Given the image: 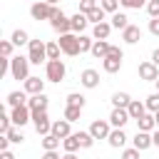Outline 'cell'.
Segmentation results:
<instances>
[{
	"instance_id": "obj_7",
	"label": "cell",
	"mask_w": 159,
	"mask_h": 159,
	"mask_svg": "<svg viewBox=\"0 0 159 159\" xmlns=\"http://www.w3.org/2000/svg\"><path fill=\"white\" fill-rule=\"evenodd\" d=\"M50 25H52V30L55 32H60V35H65V32H72V20L57 7L55 10V15H52V20H50Z\"/></svg>"
},
{
	"instance_id": "obj_42",
	"label": "cell",
	"mask_w": 159,
	"mask_h": 159,
	"mask_svg": "<svg viewBox=\"0 0 159 159\" xmlns=\"http://www.w3.org/2000/svg\"><path fill=\"white\" fill-rule=\"evenodd\" d=\"M99 5H102V10H107V12H117L119 0H99Z\"/></svg>"
},
{
	"instance_id": "obj_38",
	"label": "cell",
	"mask_w": 159,
	"mask_h": 159,
	"mask_svg": "<svg viewBox=\"0 0 159 159\" xmlns=\"http://www.w3.org/2000/svg\"><path fill=\"white\" fill-rule=\"evenodd\" d=\"M10 129H12V117L2 112V114H0V134H7Z\"/></svg>"
},
{
	"instance_id": "obj_24",
	"label": "cell",
	"mask_w": 159,
	"mask_h": 159,
	"mask_svg": "<svg viewBox=\"0 0 159 159\" xmlns=\"http://www.w3.org/2000/svg\"><path fill=\"white\" fill-rule=\"evenodd\" d=\"M7 104H10V107L27 104V92H25V89H20V92H17V89H15V92H10V94H7Z\"/></svg>"
},
{
	"instance_id": "obj_2",
	"label": "cell",
	"mask_w": 159,
	"mask_h": 159,
	"mask_svg": "<svg viewBox=\"0 0 159 159\" xmlns=\"http://www.w3.org/2000/svg\"><path fill=\"white\" fill-rule=\"evenodd\" d=\"M60 47H62V55H67V57H77L80 55V35L77 32H65V35H60Z\"/></svg>"
},
{
	"instance_id": "obj_26",
	"label": "cell",
	"mask_w": 159,
	"mask_h": 159,
	"mask_svg": "<svg viewBox=\"0 0 159 159\" xmlns=\"http://www.w3.org/2000/svg\"><path fill=\"white\" fill-rule=\"evenodd\" d=\"M60 142H62V139H60L57 134H52V132H50V134H45V137H42V142H40V144H42V149H45V152H52V149H57V147H60Z\"/></svg>"
},
{
	"instance_id": "obj_40",
	"label": "cell",
	"mask_w": 159,
	"mask_h": 159,
	"mask_svg": "<svg viewBox=\"0 0 159 159\" xmlns=\"http://www.w3.org/2000/svg\"><path fill=\"white\" fill-rule=\"evenodd\" d=\"M7 139H10L12 144H22V142H25V137H22V132H20L17 127H12V129L7 132Z\"/></svg>"
},
{
	"instance_id": "obj_43",
	"label": "cell",
	"mask_w": 159,
	"mask_h": 159,
	"mask_svg": "<svg viewBox=\"0 0 159 159\" xmlns=\"http://www.w3.org/2000/svg\"><path fill=\"white\" fill-rule=\"evenodd\" d=\"M119 5L127 7V10H139L144 5V0H119Z\"/></svg>"
},
{
	"instance_id": "obj_47",
	"label": "cell",
	"mask_w": 159,
	"mask_h": 159,
	"mask_svg": "<svg viewBox=\"0 0 159 159\" xmlns=\"http://www.w3.org/2000/svg\"><path fill=\"white\" fill-rule=\"evenodd\" d=\"M10 144H12V142L7 139V134H2V137H0V152H5V149H7Z\"/></svg>"
},
{
	"instance_id": "obj_55",
	"label": "cell",
	"mask_w": 159,
	"mask_h": 159,
	"mask_svg": "<svg viewBox=\"0 0 159 159\" xmlns=\"http://www.w3.org/2000/svg\"><path fill=\"white\" fill-rule=\"evenodd\" d=\"M154 84H157V92H159V80H157V82H154Z\"/></svg>"
},
{
	"instance_id": "obj_17",
	"label": "cell",
	"mask_w": 159,
	"mask_h": 159,
	"mask_svg": "<svg viewBox=\"0 0 159 159\" xmlns=\"http://www.w3.org/2000/svg\"><path fill=\"white\" fill-rule=\"evenodd\" d=\"M127 139H129V137L124 134V129H117V127H114V129L109 132V137H107L109 147H114V149H122V147L127 144Z\"/></svg>"
},
{
	"instance_id": "obj_20",
	"label": "cell",
	"mask_w": 159,
	"mask_h": 159,
	"mask_svg": "<svg viewBox=\"0 0 159 159\" xmlns=\"http://www.w3.org/2000/svg\"><path fill=\"white\" fill-rule=\"evenodd\" d=\"M70 124H72V122H67L65 117H62V119H57V122H52V134H57L60 139H65V137H70V134H72V129H70Z\"/></svg>"
},
{
	"instance_id": "obj_51",
	"label": "cell",
	"mask_w": 159,
	"mask_h": 159,
	"mask_svg": "<svg viewBox=\"0 0 159 159\" xmlns=\"http://www.w3.org/2000/svg\"><path fill=\"white\" fill-rule=\"evenodd\" d=\"M152 139H154V147H159V127L152 132Z\"/></svg>"
},
{
	"instance_id": "obj_3",
	"label": "cell",
	"mask_w": 159,
	"mask_h": 159,
	"mask_svg": "<svg viewBox=\"0 0 159 159\" xmlns=\"http://www.w3.org/2000/svg\"><path fill=\"white\" fill-rule=\"evenodd\" d=\"M55 10H57V5H50L47 0H37V2H32V7H30V15H32V20H52V15H55Z\"/></svg>"
},
{
	"instance_id": "obj_46",
	"label": "cell",
	"mask_w": 159,
	"mask_h": 159,
	"mask_svg": "<svg viewBox=\"0 0 159 159\" xmlns=\"http://www.w3.org/2000/svg\"><path fill=\"white\" fill-rule=\"evenodd\" d=\"M149 32L154 37H159V17H149Z\"/></svg>"
},
{
	"instance_id": "obj_41",
	"label": "cell",
	"mask_w": 159,
	"mask_h": 159,
	"mask_svg": "<svg viewBox=\"0 0 159 159\" xmlns=\"http://www.w3.org/2000/svg\"><path fill=\"white\" fill-rule=\"evenodd\" d=\"M97 5H99V0H80V12H84V15H87V12H89V10H94Z\"/></svg>"
},
{
	"instance_id": "obj_14",
	"label": "cell",
	"mask_w": 159,
	"mask_h": 159,
	"mask_svg": "<svg viewBox=\"0 0 159 159\" xmlns=\"http://www.w3.org/2000/svg\"><path fill=\"white\" fill-rule=\"evenodd\" d=\"M122 40H124L127 45H137V42L142 40V27H139V25H132V22H129V25H127V27L122 30Z\"/></svg>"
},
{
	"instance_id": "obj_49",
	"label": "cell",
	"mask_w": 159,
	"mask_h": 159,
	"mask_svg": "<svg viewBox=\"0 0 159 159\" xmlns=\"http://www.w3.org/2000/svg\"><path fill=\"white\" fill-rule=\"evenodd\" d=\"M0 159H15V154L10 149H5V152H0Z\"/></svg>"
},
{
	"instance_id": "obj_22",
	"label": "cell",
	"mask_w": 159,
	"mask_h": 159,
	"mask_svg": "<svg viewBox=\"0 0 159 159\" xmlns=\"http://www.w3.org/2000/svg\"><path fill=\"white\" fill-rule=\"evenodd\" d=\"M47 94L45 92H40V94H30V99H27V107L30 109H47Z\"/></svg>"
},
{
	"instance_id": "obj_52",
	"label": "cell",
	"mask_w": 159,
	"mask_h": 159,
	"mask_svg": "<svg viewBox=\"0 0 159 159\" xmlns=\"http://www.w3.org/2000/svg\"><path fill=\"white\" fill-rule=\"evenodd\" d=\"M62 159H77V157H75V152H65V157H62Z\"/></svg>"
},
{
	"instance_id": "obj_32",
	"label": "cell",
	"mask_w": 159,
	"mask_h": 159,
	"mask_svg": "<svg viewBox=\"0 0 159 159\" xmlns=\"http://www.w3.org/2000/svg\"><path fill=\"white\" fill-rule=\"evenodd\" d=\"M67 104H75V107H82V109H84L87 97H84V94H80V92H70V94H67Z\"/></svg>"
},
{
	"instance_id": "obj_45",
	"label": "cell",
	"mask_w": 159,
	"mask_h": 159,
	"mask_svg": "<svg viewBox=\"0 0 159 159\" xmlns=\"http://www.w3.org/2000/svg\"><path fill=\"white\" fill-rule=\"evenodd\" d=\"M139 154H142V152H139L137 147H129V149L122 152V159H139Z\"/></svg>"
},
{
	"instance_id": "obj_44",
	"label": "cell",
	"mask_w": 159,
	"mask_h": 159,
	"mask_svg": "<svg viewBox=\"0 0 159 159\" xmlns=\"http://www.w3.org/2000/svg\"><path fill=\"white\" fill-rule=\"evenodd\" d=\"M147 12H149V17H159V0H149L147 2Z\"/></svg>"
},
{
	"instance_id": "obj_54",
	"label": "cell",
	"mask_w": 159,
	"mask_h": 159,
	"mask_svg": "<svg viewBox=\"0 0 159 159\" xmlns=\"http://www.w3.org/2000/svg\"><path fill=\"white\" fill-rule=\"evenodd\" d=\"M47 2H50V5H57V2H60V0H47Z\"/></svg>"
},
{
	"instance_id": "obj_5",
	"label": "cell",
	"mask_w": 159,
	"mask_h": 159,
	"mask_svg": "<svg viewBox=\"0 0 159 159\" xmlns=\"http://www.w3.org/2000/svg\"><path fill=\"white\" fill-rule=\"evenodd\" d=\"M65 75H67V67H65V62L62 60H47V65H45V77L50 80V82H62L65 80Z\"/></svg>"
},
{
	"instance_id": "obj_39",
	"label": "cell",
	"mask_w": 159,
	"mask_h": 159,
	"mask_svg": "<svg viewBox=\"0 0 159 159\" xmlns=\"http://www.w3.org/2000/svg\"><path fill=\"white\" fill-rule=\"evenodd\" d=\"M12 47H15L12 40H0V55H2V57L10 60V57H12Z\"/></svg>"
},
{
	"instance_id": "obj_25",
	"label": "cell",
	"mask_w": 159,
	"mask_h": 159,
	"mask_svg": "<svg viewBox=\"0 0 159 159\" xmlns=\"http://www.w3.org/2000/svg\"><path fill=\"white\" fill-rule=\"evenodd\" d=\"M127 112H129V117H132V119H139V117L147 112V104H144V102H139V99H132V102H129V107H127Z\"/></svg>"
},
{
	"instance_id": "obj_4",
	"label": "cell",
	"mask_w": 159,
	"mask_h": 159,
	"mask_svg": "<svg viewBox=\"0 0 159 159\" xmlns=\"http://www.w3.org/2000/svg\"><path fill=\"white\" fill-rule=\"evenodd\" d=\"M27 57H30L32 65L45 62V60H47V42H42V40H30V42H27Z\"/></svg>"
},
{
	"instance_id": "obj_8",
	"label": "cell",
	"mask_w": 159,
	"mask_h": 159,
	"mask_svg": "<svg viewBox=\"0 0 159 159\" xmlns=\"http://www.w3.org/2000/svg\"><path fill=\"white\" fill-rule=\"evenodd\" d=\"M10 117H12V124L15 127H25L27 122H32V109L27 104H20V107H12Z\"/></svg>"
},
{
	"instance_id": "obj_36",
	"label": "cell",
	"mask_w": 159,
	"mask_h": 159,
	"mask_svg": "<svg viewBox=\"0 0 159 159\" xmlns=\"http://www.w3.org/2000/svg\"><path fill=\"white\" fill-rule=\"evenodd\" d=\"M144 104H147V112H159V92L149 94V97L144 99Z\"/></svg>"
},
{
	"instance_id": "obj_48",
	"label": "cell",
	"mask_w": 159,
	"mask_h": 159,
	"mask_svg": "<svg viewBox=\"0 0 159 159\" xmlns=\"http://www.w3.org/2000/svg\"><path fill=\"white\" fill-rule=\"evenodd\" d=\"M42 159H62V157L57 154V149H52V152H45V154H42Z\"/></svg>"
},
{
	"instance_id": "obj_53",
	"label": "cell",
	"mask_w": 159,
	"mask_h": 159,
	"mask_svg": "<svg viewBox=\"0 0 159 159\" xmlns=\"http://www.w3.org/2000/svg\"><path fill=\"white\" fill-rule=\"evenodd\" d=\"M154 119H157V127H159V112H154Z\"/></svg>"
},
{
	"instance_id": "obj_21",
	"label": "cell",
	"mask_w": 159,
	"mask_h": 159,
	"mask_svg": "<svg viewBox=\"0 0 159 159\" xmlns=\"http://www.w3.org/2000/svg\"><path fill=\"white\" fill-rule=\"evenodd\" d=\"M109 32H112V22H97L94 27H92V37L94 40H107L109 37Z\"/></svg>"
},
{
	"instance_id": "obj_28",
	"label": "cell",
	"mask_w": 159,
	"mask_h": 159,
	"mask_svg": "<svg viewBox=\"0 0 159 159\" xmlns=\"http://www.w3.org/2000/svg\"><path fill=\"white\" fill-rule=\"evenodd\" d=\"M129 102H132V97L127 92H114L112 94V104L114 107H129Z\"/></svg>"
},
{
	"instance_id": "obj_50",
	"label": "cell",
	"mask_w": 159,
	"mask_h": 159,
	"mask_svg": "<svg viewBox=\"0 0 159 159\" xmlns=\"http://www.w3.org/2000/svg\"><path fill=\"white\" fill-rule=\"evenodd\" d=\"M152 62H154V65H157V67H159V47H157V50H154V52H152Z\"/></svg>"
},
{
	"instance_id": "obj_37",
	"label": "cell",
	"mask_w": 159,
	"mask_h": 159,
	"mask_svg": "<svg viewBox=\"0 0 159 159\" xmlns=\"http://www.w3.org/2000/svg\"><path fill=\"white\" fill-rule=\"evenodd\" d=\"M60 52H62L60 42H47V60H60Z\"/></svg>"
},
{
	"instance_id": "obj_29",
	"label": "cell",
	"mask_w": 159,
	"mask_h": 159,
	"mask_svg": "<svg viewBox=\"0 0 159 159\" xmlns=\"http://www.w3.org/2000/svg\"><path fill=\"white\" fill-rule=\"evenodd\" d=\"M62 147H65V152H77V149H82V147H80V139H77V134H70V137H65V139H62Z\"/></svg>"
},
{
	"instance_id": "obj_19",
	"label": "cell",
	"mask_w": 159,
	"mask_h": 159,
	"mask_svg": "<svg viewBox=\"0 0 159 159\" xmlns=\"http://www.w3.org/2000/svg\"><path fill=\"white\" fill-rule=\"evenodd\" d=\"M70 20H72V32H77V35H82V30L89 25V17H87L84 12H80V10H77Z\"/></svg>"
},
{
	"instance_id": "obj_12",
	"label": "cell",
	"mask_w": 159,
	"mask_h": 159,
	"mask_svg": "<svg viewBox=\"0 0 159 159\" xmlns=\"http://www.w3.org/2000/svg\"><path fill=\"white\" fill-rule=\"evenodd\" d=\"M129 119H132V117H129L127 107H114V109L109 112V124L117 127V129H124V124H127Z\"/></svg>"
},
{
	"instance_id": "obj_34",
	"label": "cell",
	"mask_w": 159,
	"mask_h": 159,
	"mask_svg": "<svg viewBox=\"0 0 159 159\" xmlns=\"http://www.w3.org/2000/svg\"><path fill=\"white\" fill-rule=\"evenodd\" d=\"M75 134H77V139H80V147H82V149H89V147L94 144V137L89 134V129H87V132H75Z\"/></svg>"
},
{
	"instance_id": "obj_13",
	"label": "cell",
	"mask_w": 159,
	"mask_h": 159,
	"mask_svg": "<svg viewBox=\"0 0 159 159\" xmlns=\"http://www.w3.org/2000/svg\"><path fill=\"white\" fill-rule=\"evenodd\" d=\"M132 147H137L139 152H144V149H149V147H154V139H152V132H142V129H137V134H134V139H132Z\"/></svg>"
},
{
	"instance_id": "obj_35",
	"label": "cell",
	"mask_w": 159,
	"mask_h": 159,
	"mask_svg": "<svg viewBox=\"0 0 159 159\" xmlns=\"http://www.w3.org/2000/svg\"><path fill=\"white\" fill-rule=\"evenodd\" d=\"M92 47H94V37L80 35V55H82V52H92Z\"/></svg>"
},
{
	"instance_id": "obj_9",
	"label": "cell",
	"mask_w": 159,
	"mask_h": 159,
	"mask_svg": "<svg viewBox=\"0 0 159 159\" xmlns=\"http://www.w3.org/2000/svg\"><path fill=\"white\" fill-rule=\"evenodd\" d=\"M137 72H139V80H144V82H157V80H159V67H157L152 60H149V62H139Z\"/></svg>"
},
{
	"instance_id": "obj_15",
	"label": "cell",
	"mask_w": 159,
	"mask_h": 159,
	"mask_svg": "<svg viewBox=\"0 0 159 159\" xmlns=\"http://www.w3.org/2000/svg\"><path fill=\"white\" fill-rule=\"evenodd\" d=\"M22 87H25V92L27 94H40V92H45V80H40V77H27L25 82H22Z\"/></svg>"
},
{
	"instance_id": "obj_27",
	"label": "cell",
	"mask_w": 159,
	"mask_h": 159,
	"mask_svg": "<svg viewBox=\"0 0 159 159\" xmlns=\"http://www.w3.org/2000/svg\"><path fill=\"white\" fill-rule=\"evenodd\" d=\"M127 25H129V17H127L124 12H119V10H117V12H112V27H117V30H124Z\"/></svg>"
},
{
	"instance_id": "obj_30",
	"label": "cell",
	"mask_w": 159,
	"mask_h": 159,
	"mask_svg": "<svg viewBox=\"0 0 159 159\" xmlns=\"http://www.w3.org/2000/svg\"><path fill=\"white\" fill-rule=\"evenodd\" d=\"M104 15H107V10H102V5H97L94 10H89V12H87L89 22H94V25H97V22H104Z\"/></svg>"
},
{
	"instance_id": "obj_18",
	"label": "cell",
	"mask_w": 159,
	"mask_h": 159,
	"mask_svg": "<svg viewBox=\"0 0 159 159\" xmlns=\"http://www.w3.org/2000/svg\"><path fill=\"white\" fill-rule=\"evenodd\" d=\"M102 70H104L107 75H114V72H119V70H122V57L107 55V57L102 60Z\"/></svg>"
},
{
	"instance_id": "obj_16",
	"label": "cell",
	"mask_w": 159,
	"mask_h": 159,
	"mask_svg": "<svg viewBox=\"0 0 159 159\" xmlns=\"http://www.w3.org/2000/svg\"><path fill=\"white\" fill-rule=\"evenodd\" d=\"M137 129H142V132H154V129H157L154 112H144V114L137 119Z\"/></svg>"
},
{
	"instance_id": "obj_11",
	"label": "cell",
	"mask_w": 159,
	"mask_h": 159,
	"mask_svg": "<svg viewBox=\"0 0 159 159\" xmlns=\"http://www.w3.org/2000/svg\"><path fill=\"white\" fill-rule=\"evenodd\" d=\"M109 132H112L109 119H94V122L89 124V134H92L94 139H107V137H109Z\"/></svg>"
},
{
	"instance_id": "obj_1",
	"label": "cell",
	"mask_w": 159,
	"mask_h": 159,
	"mask_svg": "<svg viewBox=\"0 0 159 159\" xmlns=\"http://www.w3.org/2000/svg\"><path fill=\"white\" fill-rule=\"evenodd\" d=\"M30 57H22V55H15V57H10V75H12V80H17V82H25L27 77H30Z\"/></svg>"
},
{
	"instance_id": "obj_33",
	"label": "cell",
	"mask_w": 159,
	"mask_h": 159,
	"mask_svg": "<svg viewBox=\"0 0 159 159\" xmlns=\"http://www.w3.org/2000/svg\"><path fill=\"white\" fill-rule=\"evenodd\" d=\"M80 114H82V107H75V104H67L65 107V119L67 122H77Z\"/></svg>"
},
{
	"instance_id": "obj_10",
	"label": "cell",
	"mask_w": 159,
	"mask_h": 159,
	"mask_svg": "<svg viewBox=\"0 0 159 159\" xmlns=\"http://www.w3.org/2000/svg\"><path fill=\"white\" fill-rule=\"evenodd\" d=\"M80 84H82L84 89H97V87H99V72L92 70V67L82 70V72H80Z\"/></svg>"
},
{
	"instance_id": "obj_23",
	"label": "cell",
	"mask_w": 159,
	"mask_h": 159,
	"mask_svg": "<svg viewBox=\"0 0 159 159\" xmlns=\"http://www.w3.org/2000/svg\"><path fill=\"white\" fill-rule=\"evenodd\" d=\"M109 47H112V45H109L107 40H94V47H92V55H94L97 60H104V57L109 55Z\"/></svg>"
},
{
	"instance_id": "obj_31",
	"label": "cell",
	"mask_w": 159,
	"mask_h": 159,
	"mask_svg": "<svg viewBox=\"0 0 159 159\" xmlns=\"http://www.w3.org/2000/svg\"><path fill=\"white\" fill-rule=\"evenodd\" d=\"M10 40H12V45L20 47V45H27V42H30V35H27L25 30H15V32L10 35Z\"/></svg>"
},
{
	"instance_id": "obj_6",
	"label": "cell",
	"mask_w": 159,
	"mask_h": 159,
	"mask_svg": "<svg viewBox=\"0 0 159 159\" xmlns=\"http://www.w3.org/2000/svg\"><path fill=\"white\" fill-rule=\"evenodd\" d=\"M32 124H35V132L40 137H45V134L52 132V122L47 117V109H32Z\"/></svg>"
}]
</instances>
